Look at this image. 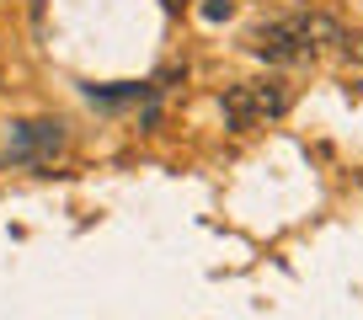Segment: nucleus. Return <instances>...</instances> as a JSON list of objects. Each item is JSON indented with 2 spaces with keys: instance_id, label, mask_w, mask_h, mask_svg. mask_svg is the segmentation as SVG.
<instances>
[{
  "instance_id": "f257e3e1",
  "label": "nucleus",
  "mask_w": 363,
  "mask_h": 320,
  "mask_svg": "<svg viewBox=\"0 0 363 320\" xmlns=\"http://www.w3.org/2000/svg\"><path fill=\"white\" fill-rule=\"evenodd\" d=\"M225 123L230 128H251V123H267V118H284L289 113V86L284 80H240L225 91Z\"/></svg>"
},
{
  "instance_id": "f03ea898",
  "label": "nucleus",
  "mask_w": 363,
  "mask_h": 320,
  "mask_svg": "<svg viewBox=\"0 0 363 320\" xmlns=\"http://www.w3.org/2000/svg\"><path fill=\"white\" fill-rule=\"evenodd\" d=\"M251 48H257V54L267 59V64H299V59H310V48L299 43V27H294V16H278V22L257 27Z\"/></svg>"
},
{
  "instance_id": "7ed1b4c3",
  "label": "nucleus",
  "mask_w": 363,
  "mask_h": 320,
  "mask_svg": "<svg viewBox=\"0 0 363 320\" xmlns=\"http://www.w3.org/2000/svg\"><path fill=\"white\" fill-rule=\"evenodd\" d=\"M59 144H65V128H59V123H22L11 160H27V166H48V160L59 155Z\"/></svg>"
},
{
  "instance_id": "20e7f679",
  "label": "nucleus",
  "mask_w": 363,
  "mask_h": 320,
  "mask_svg": "<svg viewBox=\"0 0 363 320\" xmlns=\"http://www.w3.org/2000/svg\"><path fill=\"white\" fill-rule=\"evenodd\" d=\"M294 27H299V43L310 48V59H315V54H331V48L347 43L342 22H337V16H326V11H294Z\"/></svg>"
},
{
  "instance_id": "39448f33",
  "label": "nucleus",
  "mask_w": 363,
  "mask_h": 320,
  "mask_svg": "<svg viewBox=\"0 0 363 320\" xmlns=\"http://www.w3.org/2000/svg\"><path fill=\"white\" fill-rule=\"evenodd\" d=\"M203 16H208V22H225V16H230V0H203Z\"/></svg>"
},
{
  "instance_id": "423d86ee",
  "label": "nucleus",
  "mask_w": 363,
  "mask_h": 320,
  "mask_svg": "<svg viewBox=\"0 0 363 320\" xmlns=\"http://www.w3.org/2000/svg\"><path fill=\"white\" fill-rule=\"evenodd\" d=\"M166 6H171V11H182V6H187V0H166Z\"/></svg>"
}]
</instances>
